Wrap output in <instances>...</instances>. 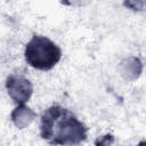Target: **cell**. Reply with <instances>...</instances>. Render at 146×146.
I'll return each instance as SVG.
<instances>
[{
	"mask_svg": "<svg viewBox=\"0 0 146 146\" xmlns=\"http://www.w3.org/2000/svg\"><path fill=\"white\" fill-rule=\"evenodd\" d=\"M88 128L68 108L48 107L40 119V136L52 146L79 145L87 139Z\"/></svg>",
	"mask_w": 146,
	"mask_h": 146,
	"instance_id": "obj_1",
	"label": "cell"
},
{
	"mask_svg": "<svg viewBox=\"0 0 146 146\" xmlns=\"http://www.w3.org/2000/svg\"><path fill=\"white\" fill-rule=\"evenodd\" d=\"M24 57L31 67L40 71H49L60 60L62 50L49 38L35 34L26 43Z\"/></svg>",
	"mask_w": 146,
	"mask_h": 146,
	"instance_id": "obj_2",
	"label": "cell"
},
{
	"mask_svg": "<svg viewBox=\"0 0 146 146\" xmlns=\"http://www.w3.org/2000/svg\"><path fill=\"white\" fill-rule=\"evenodd\" d=\"M6 89L11 100L17 105H25L33 94V86L21 74H10L6 79Z\"/></svg>",
	"mask_w": 146,
	"mask_h": 146,
	"instance_id": "obj_3",
	"label": "cell"
},
{
	"mask_svg": "<svg viewBox=\"0 0 146 146\" xmlns=\"http://www.w3.org/2000/svg\"><path fill=\"white\" fill-rule=\"evenodd\" d=\"M36 116L35 112L32 111L30 107L25 106V105H19L17 106L10 114V119L11 122L18 128V129H23L26 125H29L33 119Z\"/></svg>",
	"mask_w": 146,
	"mask_h": 146,
	"instance_id": "obj_4",
	"label": "cell"
},
{
	"mask_svg": "<svg viewBox=\"0 0 146 146\" xmlns=\"http://www.w3.org/2000/svg\"><path fill=\"white\" fill-rule=\"evenodd\" d=\"M113 143H114V136L111 133H106L96 139L95 146H112Z\"/></svg>",
	"mask_w": 146,
	"mask_h": 146,
	"instance_id": "obj_5",
	"label": "cell"
},
{
	"mask_svg": "<svg viewBox=\"0 0 146 146\" xmlns=\"http://www.w3.org/2000/svg\"><path fill=\"white\" fill-rule=\"evenodd\" d=\"M137 146H146V140H143V141H140Z\"/></svg>",
	"mask_w": 146,
	"mask_h": 146,
	"instance_id": "obj_6",
	"label": "cell"
}]
</instances>
